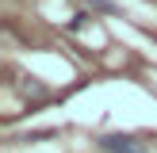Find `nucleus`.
<instances>
[{
    "label": "nucleus",
    "instance_id": "f03ea898",
    "mask_svg": "<svg viewBox=\"0 0 157 153\" xmlns=\"http://www.w3.org/2000/svg\"><path fill=\"white\" fill-rule=\"evenodd\" d=\"M88 4H92V8H96V12H119V8H115V4H111V0H88Z\"/></svg>",
    "mask_w": 157,
    "mask_h": 153
},
{
    "label": "nucleus",
    "instance_id": "f257e3e1",
    "mask_svg": "<svg viewBox=\"0 0 157 153\" xmlns=\"http://www.w3.org/2000/svg\"><path fill=\"white\" fill-rule=\"evenodd\" d=\"M100 149L104 153H146V145L130 134H104L100 138Z\"/></svg>",
    "mask_w": 157,
    "mask_h": 153
},
{
    "label": "nucleus",
    "instance_id": "7ed1b4c3",
    "mask_svg": "<svg viewBox=\"0 0 157 153\" xmlns=\"http://www.w3.org/2000/svg\"><path fill=\"white\" fill-rule=\"evenodd\" d=\"M84 27H88V15H84V12H81V15H73V23H69V31H84Z\"/></svg>",
    "mask_w": 157,
    "mask_h": 153
}]
</instances>
